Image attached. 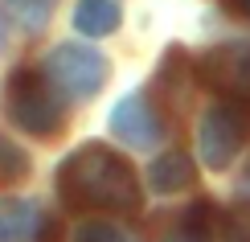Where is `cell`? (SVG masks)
<instances>
[{"mask_svg": "<svg viewBox=\"0 0 250 242\" xmlns=\"http://www.w3.org/2000/svg\"><path fill=\"white\" fill-rule=\"evenodd\" d=\"M197 74L205 87L230 94V99H246L250 94V45L234 41V45H217L209 54H201Z\"/></svg>", "mask_w": 250, "mask_h": 242, "instance_id": "5", "label": "cell"}, {"mask_svg": "<svg viewBox=\"0 0 250 242\" xmlns=\"http://www.w3.org/2000/svg\"><path fill=\"white\" fill-rule=\"evenodd\" d=\"M41 230V214L33 201L0 197V242H33Z\"/></svg>", "mask_w": 250, "mask_h": 242, "instance_id": "7", "label": "cell"}, {"mask_svg": "<svg viewBox=\"0 0 250 242\" xmlns=\"http://www.w3.org/2000/svg\"><path fill=\"white\" fill-rule=\"evenodd\" d=\"M58 193L78 214H115L131 218L140 209V181L131 164L103 144H82L58 168Z\"/></svg>", "mask_w": 250, "mask_h": 242, "instance_id": "1", "label": "cell"}, {"mask_svg": "<svg viewBox=\"0 0 250 242\" xmlns=\"http://www.w3.org/2000/svg\"><path fill=\"white\" fill-rule=\"evenodd\" d=\"M8 13H13V21L25 33H41V29L49 25V17H54L58 0H4Z\"/></svg>", "mask_w": 250, "mask_h": 242, "instance_id": "11", "label": "cell"}, {"mask_svg": "<svg viewBox=\"0 0 250 242\" xmlns=\"http://www.w3.org/2000/svg\"><path fill=\"white\" fill-rule=\"evenodd\" d=\"M4 111L21 132L37 135V140H54L62 132V94L49 78L33 70H13L4 87Z\"/></svg>", "mask_w": 250, "mask_h": 242, "instance_id": "2", "label": "cell"}, {"mask_svg": "<svg viewBox=\"0 0 250 242\" xmlns=\"http://www.w3.org/2000/svg\"><path fill=\"white\" fill-rule=\"evenodd\" d=\"M119 21H123L119 0H78L74 8V29L82 37H107L119 29Z\"/></svg>", "mask_w": 250, "mask_h": 242, "instance_id": "8", "label": "cell"}, {"mask_svg": "<svg viewBox=\"0 0 250 242\" xmlns=\"http://www.w3.org/2000/svg\"><path fill=\"white\" fill-rule=\"evenodd\" d=\"M230 8H234V13H242V17H250V0H230Z\"/></svg>", "mask_w": 250, "mask_h": 242, "instance_id": "15", "label": "cell"}, {"mask_svg": "<svg viewBox=\"0 0 250 242\" xmlns=\"http://www.w3.org/2000/svg\"><path fill=\"white\" fill-rule=\"evenodd\" d=\"M160 115H156L152 99L144 90H131L111 107V135L123 140L127 148H152L160 140Z\"/></svg>", "mask_w": 250, "mask_h": 242, "instance_id": "6", "label": "cell"}, {"mask_svg": "<svg viewBox=\"0 0 250 242\" xmlns=\"http://www.w3.org/2000/svg\"><path fill=\"white\" fill-rule=\"evenodd\" d=\"M78 242H127V238H123L115 226H86Z\"/></svg>", "mask_w": 250, "mask_h": 242, "instance_id": "14", "label": "cell"}, {"mask_svg": "<svg viewBox=\"0 0 250 242\" xmlns=\"http://www.w3.org/2000/svg\"><path fill=\"white\" fill-rule=\"evenodd\" d=\"M222 242H250V201L234 205L222 222Z\"/></svg>", "mask_w": 250, "mask_h": 242, "instance_id": "13", "label": "cell"}, {"mask_svg": "<svg viewBox=\"0 0 250 242\" xmlns=\"http://www.w3.org/2000/svg\"><path fill=\"white\" fill-rule=\"evenodd\" d=\"M25 176H29V156L21 152L13 140H4V135H0V189L25 181Z\"/></svg>", "mask_w": 250, "mask_h": 242, "instance_id": "12", "label": "cell"}, {"mask_svg": "<svg viewBox=\"0 0 250 242\" xmlns=\"http://www.w3.org/2000/svg\"><path fill=\"white\" fill-rule=\"evenodd\" d=\"M242 140H246V115L238 111L234 103H213V107L201 115L197 152H201L205 168H213V173L230 168L234 156L242 152Z\"/></svg>", "mask_w": 250, "mask_h": 242, "instance_id": "4", "label": "cell"}, {"mask_svg": "<svg viewBox=\"0 0 250 242\" xmlns=\"http://www.w3.org/2000/svg\"><path fill=\"white\" fill-rule=\"evenodd\" d=\"M0 45H4V17H0Z\"/></svg>", "mask_w": 250, "mask_h": 242, "instance_id": "16", "label": "cell"}, {"mask_svg": "<svg viewBox=\"0 0 250 242\" xmlns=\"http://www.w3.org/2000/svg\"><path fill=\"white\" fill-rule=\"evenodd\" d=\"M148 176H152V185L160 189V193H181V189H193L197 164L185 152H164V156H156V160H152Z\"/></svg>", "mask_w": 250, "mask_h": 242, "instance_id": "9", "label": "cell"}, {"mask_svg": "<svg viewBox=\"0 0 250 242\" xmlns=\"http://www.w3.org/2000/svg\"><path fill=\"white\" fill-rule=\"evenodd\" d=\"M107 74H111L107 58L90 45H58L45 62V78L58 87V94H66L74 103L95 99L99 87L107 82Z\"/></svg>", "mask_w": 250, "mask_h": 242, "instance_id": "3", "label": "cell"}, {"mask_svg": "<svg viewBox=\"0 0 250 242\" xmlns=\"http://www.w3.org/2000/svg\"><path fill=\"white\" fill-rule=\"evenodd\" d=\"M213 238V205L197 201L193 209H185L172 234H164L160 242H209Z\"/></svg>", "mask_w": 250, "mask_h": 242, "instance_id": "10", "label": "cell"}]
</instances>
